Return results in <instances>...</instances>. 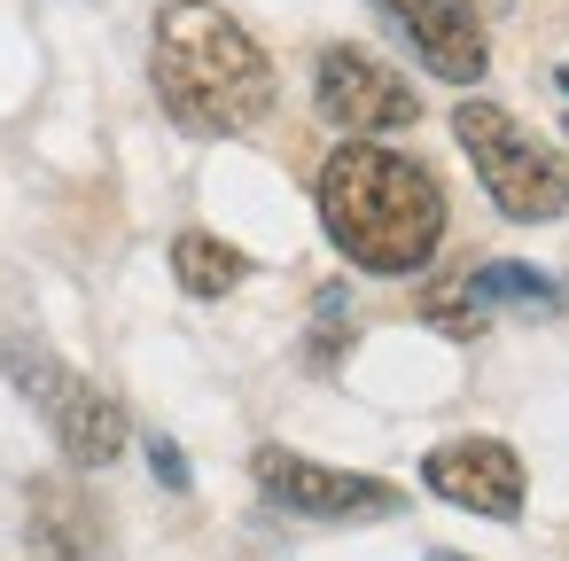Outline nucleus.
Masks as SVG:
<instances>
[{
	"instance_id": "1",
	"label": "nucleus",
	"mask_w": 569,
	"mask_h": 561,
	"mask_svg": "<svg viewBox=\"0 0 569 561\" xmlns=\"http://www.w3.org/2000/svg\"><path fill=\"white\" fill-rule=\"evenodd\" d=\"M149 87L164 102V118L196 141H234L250 126H266L281 79L273 56L219 9V0H164L149 24Z\"/></svg>"
},
{
	"instance_id": "2",
	"label": "nucleus",
	"mask_w": 569,
	"mask_h": 561,
	"mask_svg": "<svg viewBox=\"0 0 569 561\" xmlns=\"http://www.w3.org/2000/svg\"><path fill=\"white\" fill-rule=\"evenodd\" d=\"M320 227L359 273H421L445 242V188L421 157L382 141H343L320 164Z\"/></svg>"
},
{
	"instance_id": "3",
	"label": "nucleus",
	"mask_w": 569,
	"mask_h": 561,
	"mask_svg": "<svg viewBox=\"0 0 569 561\" xmlns=\"http://www.w3.org/2000/svg\"><path fill=\"white\" fill-rule=\"evenodd\" d=\"M452 133H460V149H468L483 196H491L507 219L546 227V219L569 211V164H561L530 126H515L499 102H460V110H452Z\"/></svg>"
},
{
	"instance_id": "4",
	"label": "nucleus",
	"mask_w": 569,
	"mask_h": 561,
	"mask_svg": "<svg viewBox=\"0 0 569 561\" xmlns=\"http://www.w3.org/2000/svg\"><path fill=\"white\" fill-rule=\"evenodd\" d=\"M9 382L32 398V413L48 421V437L63 444L71 468H110L126 452V405L110 390H94L87 374H71L63 359H48L40 343H9Z\"/></svg>"
},
{
	"instance_id": "5",
	"label": "nucleus",
	"mask_w": 569,
	"mask_h": 561,
	"mask_svg": "<svg viewBox=\"0 0 569 561\" xmlns=\"http://www.w3.org/2000/svg\"><path fill=\"white\" fill-rule=\"evenodd\" d=\"M250 475H258V491H266L273 507L312 514V522H382V514H398V507H406V491H398V483L359 475V468L305 460V452H289V444H258V452H250Z\"/></svg>"
},
{
	"instance_id": "6",
	"label": "nucleus",
	"mask_w": 569,
	"mask_h": 561,
	"mask_svg": "<svg viewBox=\"0 0 569 561\" xmlns=\"http://www.w3.org/2000/svg\"><path fill=\"white\" fill-rule=\"evenodd\" d=\"M312 110H320L336 133H359V141L406 133V126L421 118L413 87H406L382 56H367V48H320V63H312Z\"/></svg>"
},
{
	"instance_id": "7",
	"label": "nucleus",
	"mask_w": 569,
	"mask_h": 561,
	"mask_svg": "<svg viewBox=\"0 0 569 561\" xmlns=\"http://www.w3.org/2000/svg\"><path fill=\"white\" fill-rule=\"evenodd\" d=\"M421 483L445 507H468V514H491V522H515L522 514V491H530L515 444H499V437H452V444H437L421 460Z\"/></svg>"
},
{
	"instance_id": "8",
	"label": "nucleus",
	"mask_w": 569,
	"mask_h": 561,
	"mask_svg": "<svg viewBox=\"0 0 569 561\" xmlns=\"http://www.w3.org/2000/svg\"><path fill=\"white\" fill-rule=\"evenodd\" d=\"M375 9H382L390 32L421 56L429 79H445V87H476V79L491 71L483 17L468 9V0H375Z\"/></svg>"
},
{
	"instance_id": "9",
	"label": "nucleus",
	"mask_w": 569,
	"mask_h": 561,
	"mask_svg": "<svg viewBox=\"0 0 569 561\" xmlns=\"http://www.w3.org/2000/svg\"><path fill=\"white\" fill-rule=\"evenodd\" d=\"M24 522H32V545H40L48 561H87L94 538H102V514H94V499H87L71 475L32 483V491H24Z\"/></svg>"
},
{
	"instance_id": "10",
	"label": "nucleus",
	"mask_w": 569,
	"mask_h": 561,
	"mask_svg": "<svg viewBox=\"0 0 569 561\" xmlns=\"http://www.w3.org/2000/svg\"><path fill=\"white\" fill-rule=\"evenodd\" d=\"M172 281L211 304V297H234V289L250 281V258H242L234 242H219L211 227H188V234L172 242Z\"/></svg>"
},
{
	"instance_id": "11",
	"label": "nucleus",
	"mask_w": 569,
	"mask_h": 561,
	"mask_svg": "<svg viewBox=\"0 0 569 561\" xmlns=\"http://www.w3.org/2000/svg\"><path fill=\"white\" fill-rule=\"evenodd\" d=\"M468 289H476L483 312H538V320L561 312V281L538 273V266H507V258H499V266H476Z\"/></svg>"
},
{
	"instance_id": "12",
	"label": "nucleus",
	"mask_w": 569,
	"mask_h": 561,
	"mask_svg": "<svg viewBox=\"0 0 569 561\" xmlns=\"http://www.w3.org/2000/svg\"><path fill=\"white\" fill-rule=\"evenodd\" d=\"M421 320L468 343V335H483V320H491V312L476 304V289H468V281H445V289H429V304H421Z\"/></svg>"
},
{
	"instance_id": "13",
	"label": "nucleus",
	"mask_w": 569,
	"mask_h": 561,
	"mask_svg": "<svg viewBox=\"0 0 569 561\" xmlns=\"http://www.w3.org/2000/svg\"><path fill=\"white\" fill-rule=\"evenodd\" d=\"M149 468H157V483H164V491H188V460H180V444H172V437H149Z\"/></svg>"
},
{
	"instance_id": "14",
	"label": "nucleus",
	"mask_w": 569,
	"mask_h": 561,
	"mask_svg": "<svg viewBox=\"0 0 569 561\" xmlns=\"http://www.w3.org/2000/svg\"><path fill=\"white\" fill-rule=\"evenodd\" d=\"M429 561H468V553H429Z\"/></svg>"
}]
</instances>
